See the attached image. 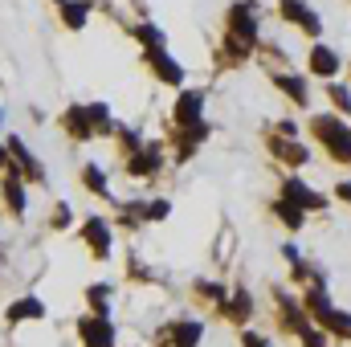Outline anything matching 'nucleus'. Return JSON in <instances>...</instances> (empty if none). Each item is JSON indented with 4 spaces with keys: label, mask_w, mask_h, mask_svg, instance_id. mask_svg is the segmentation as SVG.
<instances>
[{
    "label": "nucleus",
    "mask_w": 351,
    "mask_h": 347,
    "mask_svg": "<svg viewBox=\"0 0 351 347\" xmlns=\"http://www.w3.org/2000/svg\"><path fill=\"white\" fill-rule=\"evenodd\" d=\"M315 135L331 147V156H335V160H348V164H351V131L339 123V119L319 115V119H315Z\"/></svg>",
    "instance_id": "nucleus-1"
},
{
    "label": "nucleus",
    "mask_w": 351,
    "mask_h": 347,
    "mask_svg": "<svg viewBox=\"0 0 351 347\" xmlns=\"http://www.w3.org/2000/svg\"><path fill=\"white\" fill-rule=\"evenodd\" d=\"M306 307L319 315V323H327L331 331H339V335H351V315H343V311H335L327 298H323V290H311L306 294Z\"/></svg>",
    "instance_id": "nucleus-2"
},
{
    "label": "nucleus",
    "mask_w": 351,
    "mask_h": 347,
    "mask_svg": "<svg viewBox=\"0 0 351 347\" xmlns=\"http://www.w3.org/2000/svg\"><path fill=\"white\" fill-rule=\"evenodd\" d=\"M78 331H82L86 347H114V327H110V319H106V315L82 319V323H78Z\"/></svg>",
    "instance_id": "nucleus-3"
},
{
    "label": "nucleus",
    "mask_w": 351,
    "mask_h": 347,
    "mask_svg": "<svg viewBox=\"0 0 351 347\" xmlns=\"http://www.w3.org/2000/svg\"><path fill=\"white\" fill-rule=\"evenodd\" d=\"M200 102H204L200 90L180 94V102H176V127H196L200 123Z\"/></svg>",
    "instance_id": "nucleus-4"
},
{
    "label": "nucleus",
    "mask_w": 351,
    "mask_h": 347,
    "mask_svg": "<svg viewBox=\"0 0 351 347\" xmlns=\"http://www.w3.org/2000/svg\"><path fill=\"white\" fill-rule=\"evenodd\" d=\"M147 62L156 66V74H160L168 86H180V82H184V70L176 66V62L168 58V53H164V49H160V45H152V49H147Z\"/></svg>",
    "instance_id": "nucleus-5"
},
{
    "label": "nucleus",
    "mask_w": 351,
    "mask_h": 347,
    "mask_svg": "<svg viewBox=\"0 0 351 347\" xmlns=\"http://www.w3.org/2000/svg\"><path fill=\"white\" fill-rule=\"evenodd\" d=\"M82 237L94 246V254H98V258H106V254H110V229H106V221H102V217H90L86 225H82Z\"/></svg>",
    "instance_id": "nucleus-6"
},
{
    "label": "nucleus",
    "mask_w": 351,
    "mask_h": 347,
    "mask_svg": "<svg viewBox=\"0 0 351 347\" xmlns=\"http://www.w3.org/2000/svg\"><path fill=\"white\" fill-rule=\"evenodd\" d=\"M229 21H233V33L241 37V45H250V41L258 37V25H254V8H250V4H237V8L229 12Z\"/></svg>",
    "instance_id": "nucleus-7"
},
{
    "label": "nucleus",
    "mask_w": 351,
    "mask_h": 347,
    "mask_svg": "<svg viewBox=\"0 0 351 347\" xmlns=\"http://www.w3.org/2000/svg\"><path fill=\"white\" fill-rule=\"evenodd\" d=\"M282 16H286L290 25H302L306 33H319V16H315L306 4H298V0H282Z\"/></svg>",
    "instance_id": "nucleus-8"
},
{
    "label": "nucleus",
    "mask_w": 351,
    "mask_h": 347,
    "mask_svg": "<svg viewBox=\"0 0 351 347\" xmlns=\"http://www.w3.org/2000/svg\"><path fill=\"white\" fill-rule=\"evenodd\" d=\"M311 70H315L319 78H331V74H339V53H335V49H327V45H319V49L311 53Z\"/></svg>",
    "instance_id": "nucleus-9"
},
{
    "label": "nucleus",
    "mask_w": 351,
    "mask_h": 347,
    "mask_svg": "<svg viewBox=\"0 0 351 347\" xmlns=\"http://www.w3.org/2000/svg\"><path fill=\"white\" fill-rule=\"evenodd\" d=\"M282 196H286V200H294V204H302V208H306V204H311V208H319V204H323V200H319L311 188H302V180H286Z\"/></svg>",
    "instance_id": "nucleus-10"
},
{
    "label": "nucleus",
    "mask_w": 351,
    "mask_h": 347,
    "mask_svg": "<svg viewBox=\"0 0 351 347\" xmlns=\"http://www.w3.org/2000/svg\"><path fill=\"white\" fill-rule=\"evenodd\" d=\"M45 315V307L37 302V298H21V302H12L8 307V319L12 323H25V319H41Z\"/></svg>",
    "instance_id": "nucleus-11"
},
{
    "label": "nucleus",
    "mask_w": 351,
    "mask_h": 347,
    "mask_svg": "<svg viewBox=\"0 0 351 347\" xmlns=\"http://www.w3.org/2000/svg\"><path fill=\"white\" fill-rule=\"evenodd\" d=\"M200 335H204V327H200V323H176V327H172V344L176 347H196V344H200Z\"/></svg>",
    "instance_id": "nucleus-12"
},
{
    "label": "nucleus",
    "mask_w": 351,
    "mask_h": 347,
    "mask_svg": "<svg viewBox=\"0 0 351 347\" xmlns=\"http://www.w3.org/2000/svg\"><path fill=\"white\" fill-rule=\"evenodd\" d=\"M274 208H278V217H282L290 229H298V225H302V217H306V208H302V204H294V200H286V196H282Z\"/></svg>",
    "instance_id": "nucleus-13"
},
{
    "label": "nucleus",
    "mask_w": 351,
    "mask_h": 347,
    "mask_svg": "<svg viewBox=\"0 0 351 347\" xmlns=\"http://www.w3.org/2000/svg\"><path fill=\"white\" fill-rule=\"evenodd\" d=\"M66 127H70L74 135H82V139H86V135H90V127H94V123H90V110H82V106H74V110L66 115Z\"/></svg>",
    "instance_id": "nucleus-14"
},
{
    "label": "nucleus",
    "mask_w": 351,
    "mask_h": 347,
    "mask_svg": "<svg viewBox=\"0 0 351 347\" xmlns=\"http://www.w3.org/2000/svg\"><path fill=\"white\" fill-rule=\"evenodd\" d=\"M8 152H12V160H16V164H21V168H25L29 176H41V168L33 164V156L25 152V143H21V139H12V143H8Z\"/></svg>",
    "instance_id": "nucleus-15"
},
{
    "label": "nucleus",
    "mask_w": 351,
    "mask_h": 347,
    "mask_svg": "<svg viewBox=\"0 0 351 347\" xmlns=\"http://www.w3.org/2000/svg\"><path fill=\"white\" fill-rule=\"evenodd\" d=\"M4 192H8V204H12V213H25V192H21V176H16V172L8 176V188H4Z\"/></svg>",
    "instance_id": "nucleus-16"
},
{
    "label": "nucleus",
    "mask_w": 351,
    "mask_h": 347,
    "mask_svg": "<svg viewBox=\"0 0 351 347\" xmlns=\"http://www.w3.org/2000/svg\"><path fill=\"white\" fill-rule=\"evenodd\" d=\"M160 168V156L147 152V156H131V176H143V172H156Z\"/></svg>",
    "instance_id": "nucleus-17"
},
{
    "label": "nucleus",
    "mask_w": 351,
    "mask_h": 347,
    "mask_svg": "<svg viewBox=\"0 0 351 347\" xmlns=\"http://www.w3.org/2000/svg\"><path fill=\"white\" fill-rule=\"evenodd\" d=\"M86 16H90V4L86 0H78V4H66V25H86Z\"/></svg>",
    "instance_id": "nucleus-18"
},
{
    "label": "nucleus",
    "mask_w": 351,
    "mask_h": 347,
    "mask_svg": "<svg viewBox=\"0 0 351 347\" xmlns=\"http://www.w3.org/2000/svg\"><path fill=\"white\" fill-rule=\"evenodd\" d=\"M274 152H278L282 160H290V164H306V152H302L298 143H274Z\"/></svg>",
    "instance_id": "nucleus-19"
},
{
    "label": "nucleus",
    "mask_w": 351,
    "mask_h": 347,
    "mask_svg": "<svg viewBox=\"0 0 351 347\" xmlns=\"http://www.w3.org/2000/svg\"><path fill=\"white\" fill-rule=\"evenodd\" d=\"M274 86H282L290 98H294V102H306V86H302L298 78H274Z\"/></svg>",
    "instance_id": "nucleus-20"
},
{
    "label": "nucleus",
    "mask_w": 351,
    "mask_h": 347,
    "mask_svg": "<svg viewBox=\"0 0 351 347\" xmlns=\"http://www.w3.org/2000/svg\"><path fill=\"white\" fill-rule=\"evenodd\" d=\"M229 315H233V319H245V315H250V294H237L233 307H229Z\"/></svg>",
    "instance_id": "nucleus-21"
},
{
    "label": "nucleus",
    "mask_w": 351,
    "mask_h": 347,
    "mask_svg": "<svg viewBox=\"0 0 351 347\" xmlns=\"http://www.w3.org/2000/svg\"><path fill=\"white\" fill-rule=\"evenodd\" d=\"M302 344H306V347H327V339H323L319 331H311V327H306V331H302Z\"/></svg>",
    "instance_id": "nucleus-22"
},
{
    "label": "nucleus",
    "mask_w": 351,
    "mask_h": 347,
    "mask_svg": "<svg viewBox=\"0 0 351 347\" xmlns=\"http://www.w3.org/2000/svg\"><path fill=\"white\" fill-rule=\"evenodd\" d=\"M86 180H90L94 192H106V184H102V172H98V168H86Z\"/></svg>",
    "instance_id": "nucleus-23"
},
{
    "label": "nucleus",
    "mask_w": 351,
    "mask_h": 347,
    "mask_svg": "<svg viewBox=\"0 0 351 347\" xmlns=\"http://www.w3.org/2000/svg\"><path fill=\"white\" fill-rule=\"evenodd\" d=\"M331 98H335V102H339L343 110H348V106H351V94H348V90H343V86H331Z\"/></svg>",
    "instance_id": "nucleus-24"
},
{
    "label": "nucleus",
    "mask_w": 351,
    "mask_h": 347,
    "mask_svg": "<svg viewBox=\"0 0 351 347\" xmlns=\"http://www.w3.org/2000/svg\"><path fill=\"white\" fill-rule=\"evenodd\" d=\"M164 213H168V204H164V200H156V204H152V208H147V217H152V221H160V217H164Z\"/></svg>",
    "instance_id": "nucleus-25"
},
{
    "label": "nucleus",
    "mask_w": 351,
    "mask_h": 347,
    "mask_svg": "<svg viewBox=\"0 0 351 347\" xmlns=\"http://www.w3.org/2000/svg\"><path fill=\"white\" fill-rule=\"evenodd\" d=\"M241 344H245V347H269V344H265V339H262V335H245Z\"/></svg>",
    "instance_id": "nucleus-26"
},
{
    "label": "nucleus",
    "mask_w": 351,
    "mask_h": 347,
    "mask_svg": "<svg viewBox=\"0 0 351 347\" xmlns=\"http://www.w3.org/2000/svg\"><path fill=\"white\" fill-rule=\"evenodd\" d=\"M339 196H343V200H351V184H339Z\"/></svg>",
    "instance_id": "nucleus-27"
}]
</instances>
